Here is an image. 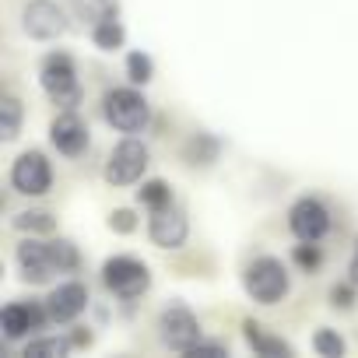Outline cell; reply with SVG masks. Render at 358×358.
<instances>
[{"instance_id": "1", "label": "cell", "mask_w": 358, "mask_h": 358, "mask_svg": "<svg viewBox=\"0 0 358 358\" xmlns=\"http://www.w3.org/2000/svg\"><path fill=\"white\" fill-rule=\"evenodd\" d=\"M39 81H43V92H46L60 109H74V106L81 102L78 71H74V60H71L67 53H50V57L43 60Z\"/></svg>"}, {"instance_id": "2", "label": "cell", "mask_w": 358, "mask_h": 358, "mask_svg": "<svg viewBox=\"0 0 358 358\" xmlns=\"http://www.w3.org/2000/svg\"><path fill=\"white\" fill-rule=\"evenodd\" d=\"M243 285H246V292H250L257 302L274 306V302H281V299L288 295V271H285L281 260L260 257V260H253V264L246 267Z\"/></svg>"}, {"instance_id": "3", "label": "cell", "mask_w": 358, "mask_h": 358, "mask_svg": "<svg viewBox=\"0 0 358 358\" xmlns=\"http://www.w3.org/2000/svg\"><path fill=\"white\" fill-rule=\"evenodd\" d=\"M102 113H106V120H109L116 130H123V134L144 130V123H148V116H151L148 99H144L141 92H134V88H113V92L102 99Z\"/></svg>"}, {"instance_id": "4", "label": "cell", "mask_w": 358, "mask_h": 358, "mask_svg": "<svg viewBox=\"0 0 358 358\" xmlns=\"http://www.w3.org/2000/svg\"><path fill=\"white\" fill-rule=\"evenodd\" d=\"M102 281H106V288H109L113 295H120V299H137V295L148 292L151 274H148V267H144L141 260H134V257H113V260H106V267H102Z\"/></svg>"}, {"instance_id": "5", "label": "cell", "mask_w": 358, "mask_h": 358, "mask_svg": "<svg viewBox=\"0 0 358 358\" xmlns=\"http://www.w3.org/2000/svg\"><path fill=\"white\" fill-rule=\"evenodd\" d=\"M144 169H148V148L141 141L127 137V141H120L113 148V155L106 162V179L113 187H130V183H137V179L144 176Z\"/></svg>"}, {"instance_id": "6", "label": "cell", "mask_w": 358, "mask_h": 358, "mask_svg": "<svg viewBox=\"0 0 358 358\" xmlns=\"http://www.w3.org/2000/svg\"><path fill=\"white\" fill-rule=\"evenodd\" d=\"M53 183V169L46 162L43 151H25L18 155V162L11 165V187L25 197H43Z\"/></svg>"}, {"instance_id": "7", "label": "cell", "mask_w": 358, "mask_h": 358, "mask_svg": "<svg viewBox=\"0 0 358 358\" xmlns=\"http://www.w3.org/2000/svg\"><path fill=\"white\" fill-rule=\"evenodd\" d=\"M22 29H25V36H32L39 43H50V39L67 32V15L53 4V0H32V4H25V11H22Z\"/></svg>"}, {"instance_id": "8", "label": "cell", "mask_w": 358, "mask_h": 358, "mask_svg": "<svg viewBox=\"0 0 358 358\" xmlns=\"http://www.w3.org/2000/svg\"><path fill=\"white\" fill-rule=\"evenodd\" d=\"M158 330H162V344H169L172 351H190L201 341V323L190 309L172 306L158 316Z\"/></svg>"}, {"instance_id": "9", "label": "cell", "mask_w": 358, "mask_h": 358, "mask_svg": "<svg viewBox=\"0 0 358 358\" xmlns=\"http://www.w3.org/2000/svg\"><path fill=\"white\" fill-rule=\"evenodd\" d=\"M148 232H151V243H155V246H162V250H179V246L187 243V215H183V208H176L172 201L151 208Z\"/></svg>"}, {"instance_id": "10", "label": "cell", "mask_w": 358, "mask_h": 358, "mask_svg": "<svg viewBox=\"0 0 358 358\" xmlns=\"http://www.w3.org/2000/svg\"><path fill=\"white\" fill-rule=\"evenodd\" d=\"M288 229L302 239V243H320L330 232V211L316 201V197H302L292 204L288 211Z\"/></svg>"}, {"instance_id": "11", "label": "cell", "mask_w": 358, "mask_h": 358, "mask_svg": "<svg viewBox=\"0 0 358 358\" xmlns=\"http://www.w3.org/2000/svg\"><path fill=\"white\" fill-rule=\"evenodd\" d=\"M46 320H50L46 306H39V302H11V306H4V313H0V330H4L8 341H22L32 330H39Z\"/></svg>"}, {"instance_id": "12", "label": "cell", "mask_w": 358, "mask_h": 358, "mask_svg": "<svg viewBox=\"0 0 358 358\" xmlns=\"http://www.w3.org/2000/svg\"><path fill=\"white\" fill-rule=\"evenodd\" d=\"M18 267H22L25 281H36V285H43V281H50L53 274H60L50 243H39V239H25V243L18 246Z\"/></svg>"}, {"instance_id": "13", "label": "cell", "mask_w": 358, "mask_h": 358, "mask_svg": "<svg viewBox=\"0 0 358 358\" xmlns=\"http://www.w3.org/2000/svg\"><path fill=\"white\" fill-rule=\"evenodd\" d=\"M50 141H53V148L60 151V155H81L85 148H88V127L78 120V113L74 109H64L57 120H53V127H50Z\"/></svg>"}, {"instance_id": "14", "label": "cell", "mask_w": 358, "mask_h": 358, "mask_svg": "<svg viewBox=\"0 0 358 358\" xmlns=\"http://www.w3.org/2000/svg\"><path fill=\"white\" fill-rule=\"evenodd\" d=\"M85 306H88V288L78 285V281L53 288V295L46 299V309H50V320H53V323H71V320H78V316L85 313Z\"/></svg>"}, {"instance_id": "15", "label": "cell", "mask_w": 358, "mask_h": 358, "mask_svg": "<svg viewBox=\"0 0 358 358\" xmlns=\"http://www.w3.org/2000/svg\"><path fill=\"white\" fill-rule=\"evenodd\" d=\"M243 330H246V341H250V348H253V351H260V355H292V348H288L285 341L271 337L260 323L246 320V323H243Z\"/></svg>"}, {"instance_id": "16", "label": "cell", "mask_w": 358, "mask_h": 358, "mask_svg": "<svg viewBox=\"0 0 358 358\" xmlns=\"http://www.w3.org/2000/svg\"><path fill=\"white\" fill-rule=\"evenodd\" d=\"M218 151H222V144H218L211 134H194V137L187 141V148H183V155H187L190 165H211V162L218 158Z\"/></svg>"}, {"instance_id": "17", "label": "cell", "mask_w": 358, "mask_h": 358, "mask_svg": "<svg viewBox=\"0 0 358 358\" xmlns=\"http://www.w3.org/2000/svg\"><path fill=\"white\" fill-rule=\"evenodd\" d=\"M95 46H99V50H109V53L123 46V25H120L113 15L99 18V25H95Z\"/></svg>"}, {"instance_id": "18", "label": "cell", "mask_w": 358, "mask_h": 358, "mask_svg": "<svg viewBox=\"0 0 358 358\" xmlns=\"http://www.w3.org/2000/svg\"><path fill=\"white\" fill-rule=\"evenodd\" d=\"M67 351H71V344L64 337H46V341L25 344V358H64Z\"/></svg>"}, {"instance_id": "19", "label": "cell", "mask_w": 358, "mask_h": 358, "mask_svg": "<svg viewBox=\"0 0 358 358\" xmlns=\"http://www.w3.org/2000/svg\"><path fill=\"white\" fill-rule=\"evenodd\" d=\"M0 113H4V141H15L18 137V127H22V102L15 95H4L0 99Z\"/></svg>"}, {"instance_id": "20", "label": "cell", "mask_w": 358, "mask_h": 358, "mask_svg": "<svg viewBox=\"0 0 358 358\" xmlns=\"http://www.w3.org/2000/svg\"><path fill=\"white\" fill-rule=\"evenodd\" d=\"M15 229H22V232H53L57 222H53L50 211H25V215L15 218Z\"/></svg>"}, {"instance_id": "21", "label": "cell", "mask_w": 358, "mask_h": 358, "mask_svg": "<svg viewBox=\"0 0 358 358\" xmlns=\"http://www.w3.org/2000/svg\"><path fill=\"white\" fill-rule=\"evenodd\" d=\"M127 74H130L134 85H148L151 74H155L151 57H148V53H130V57H127Z\"/></svg>"}, {"instance_id": "22", "label": "cell", "mask_w": 358, "mask_h": 358, "mask_svg": "<svg viewBox=\"0 0 358 358\" xmlns=\"http://www.w3.org/2000/svg\"><path fill=\"white\" fill-rule=\"evenodd\" d=\"M313 348H316L320 355H327V358H341V355H344V341H341L337 330H316Z\"/></svg>"}, {"instance_id": "23", "label": "cell", "mask_w": 358, "mask_h": 358, "mask_svg": "<svg viewBox=\"0 0 358 358\" xmlns=\"http://www.w3.org/2000/svg\"><path fill=\"white\" fill-rule=\"evenodd\" d=\"M137 197H141V204H148V208H158V204H169V201H172V194H169V187L162 183V179H151V183H144V187L137 190Z\"/></svg>"}, {"instance_id": "24", "label": "cell", "mask_w": 358, "mask_h": 358, "mask_svg": "<svg viewBox=\"0 0 358 358\" xmlns=\"http://www.w3.org/2000/svg\"><path fill=\"white\" fill-rule=\"evenodd\" d=\"M50 250H53V260H57L60 271H74V267H78V250H74V243H67V239H53Z\"/></svg>"}, {"instance_id": "25", "label": "cell", "mask_w": 358, "mask_h": 358, "mask_svg": "<svg viewBox=\"0 0 358 358\" xmlns=\"http://www.w3.org/2000/svg\"><path fill=\"white\" fill-rule=\"evenodd\" d=\"M320 260H323V253H320L316 243H302V246H295V264H299L302 271H316Z\"/></svg>"}, {"instance_id": "26", "label": "cell", "mask_w": 358, "mask_h": 358, "mask_svg": "<svg viewBox=\"0 0 358 358\" xmlns=\"http://www.w3.org/2000/svg\"><path fill=\"white\" fill-rule=\"evenodd\" d=\"M109 229L127 236V232H134V229H137V215H134V211H127V208H120V211H113V215H109Z\"/></svg>"}, {"instance_id": "27", "label": "cell", "mask_w": 358, "mask_h": 358, "mask_svg": "<svg viewBox=\"0 0 358 358\" xmlns=\"http://www.w3.org/2000/svg\"><path fill=\"white\" fill-rule=\"evenodd\" d=\"M355 281L351 285H334L330 288V302H334V309H351L355 306Z\"/></svg>"}, {"instance_id": "28", "label": "cell", "mask_w": 358, "mask_h": 358, "mask_svg": "<svg viewBox=\"0 0 358 358\" xmlns=\"http://www.w3.org/2000/svg\"><path fill=\"white\" fill-rule=\"evenodd\" d=\"M187 355H229V348L225 344H204V341H197Z\"/></svg>"}, {"instance_id": "29", "label": "cell", "mask_w": 358, "mask_h": 358, "mask_svg": "<svg viewBox=\"0 0 358 358\" xmlns=\"http://www.w3.org/2000/svg\"><path fill=\"white\" fill-rule=\"evenodd\" d=\"M348 274H351V281L358 285V239H355V253H351V267H348Z\"/></svg>"}, {"instance_id": "30", "label": "cell", "mask_w": 358, "mask_h": 358, "mask_svg": "<svg viewBox=\"0 0 358 358\" xmlns=\"http://www.w3.org/2000/svg\"><path fill=\"white\" fill-rule=\"evenodd\" d=\"M74 344H92V334H85V330H81V334H74Z\"/></svg>"}]
</instances>
